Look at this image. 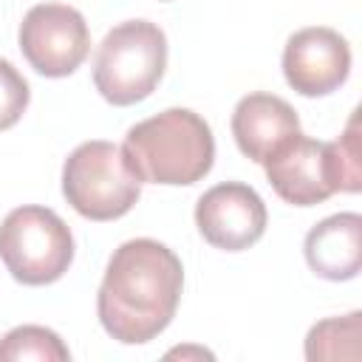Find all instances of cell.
Instances as JSON below:
<instances>
[{
  "label": "cell",
  "instance_id": "obj_6",
  "mask_svg": "<svg viewBox=\"0 0 362 362\" xmlns=\"http://www.w3.org/2000/svg\"><path fill=\"white\" fill-rule=\"evenodd\" d=\"M17 40L28 65L51 79L74 74L90 51V31L85 17L65 3L31 6L20 23Z\"/></svg>",
  "mask_w": 362,
  "mask_h": 362
},
{
  "label": "cell",
  "instance_id": "obj_9",
  "mask_svg": "<svg viewBox=\"0 0 362 362\" xmlns=\"http://www.w3.org/2000/svg\"><path fill=\"white\" fill-rule=\"evenodd\" d=\"M263 167L272 189L286 204L314 206L328 201L337 192L331 161H328V141H317L297 133L274 156H269Z\"/></svg>",
  "mask_w": 362,
  "mask_h": 362
},
{
  "label": "cell",
  "instance_id": "obj_12",
  "mask_svg": "<svg viewBox=\"0 0 362 362\" xmlns=\"http://www.w3.org/2000/svg\"><path fill=\"white\" fill-rule=\"evenodd\" d=\"M362 311H351L345 317H328L317 322L305 337V356L317 359H348L356 362L362 356Z\"/></svg>",
  "mask_w": 362,
  "mask_h": 362
},
{
  "label": "cell",
  "instance_id": "obj_13",
  "mask_svg": "<svg viewBox=\"0 0 362 362\" xmlns=\"http://www.w3.org/2000/svg\"><path fill=\"white\" fill-rule=\"evenodd\" d=\"M68 362L71 351L57 331L45 325H17L0 339V362Z\"/></svg>",
  "mask_w": 362,
  "mask_h": 362
},
{
  "label": "cell",
  "instance_id": "obj_16",
  "mask_svg": "<svg viewBox=\"0 0 362 362\" xmlns=\"http://www.w3.org/2000/svg\"><path fill=\"white\" fill-rule=\"evenodd\" d=\"M173 356H181V359H189V356H195V359H212V351H206V348H195V345H184V348H173V351H167V359H173Z\"/></svg>",
  "mask_w": 362,
  "mask_h": 362
},
{
  "label": "cell",
  "instance_id": "obj_10",
  "mask_svg": "<svg viewBox=\"0 0 362 362\" xmlns=\"http://www.w3.org/2000/svg\"><path fill=\"white\" fill-rule=\"evenodd\" d=\"M300 130L297 110L274 93H249L232 110V136L238 150L263 164Z\"/></svg>",
  "mask_w": 362,
  "mask_h": 362
},
{
  "label": "cell",
  "instance_id": "obj_3",
  "mask_svg": "<svg viewBox=\"0 0 362 362\" xmlns=\"http://www.w3.org/2000/svg\"><path fill=\"white\" fill-rule=\"evenodd\" d=\"M167 68V37L150 20H124L99 42L93 85L116 107L147 99Z\"/></svg>",
  "mask_w": 362,
  "mask_h": 362
},
{
  "label": "cell",
  "instance_id": "obj_7",
  "mask_svg": "<svg viewBox=\"0 0 362 362\" xmlns=\"http://www.w3.org/2000/svg\"><path fill=\"white\" fill-rule=\"evenodd\" d=\"M263 198L240 181L209 187L195 204V226L201 238L223 252H243L255 246L266 232Z\"/></svg>",
  "mask_w": 362,
  "mask_h": 362
},
{
  "label": "cell",
  "instance_id": "obj_14",
  "mask_svg": "<svg viewBox=\"0 0 362 362\" xmlns=\"http://www.w3.org/2000/svg\"><path fill=\"white\" fill-rule=\"evenodd\" d=\"M362 150H359V110L351 113L342 136L328 141V161L334 173L337 192H359L362 189Z\"/></svg>",
  "mask_w": 362,
  "mask_h": 362
},
{
  "label": "cell",
  "instance_id": "obj_8",
  "mask_svg": "<svg viewBox=\"0 0 362 362\" xmlns=\"http://www.w3.org/2000/svg\"><path fill=\"white\" fill-rule=\"evenodd\" d=\"M351 74L348 40L328 25H308L283 48V76L300 96H328Z\"/></svg>",
  "mask_w": 362,
  "mask_h": 362
},
{
  "label": "cell",
  "instance_id": "obj_5",
  "mask_svg": "<svg viewBox=\"0 0 362 362\" xmlns=\"http://www.w3.org/2000/svg\"><path fill=\"white\" fill-rule=\"evenodd\" d=\"M0 260L23 286L57 283L74 260V235L48 206H17L0 223Z\"/></svg>",
  "mask_w": 362,
  "mask_h": 362
},
{
  "label": "cell",
  "instance_id": "obj_2",
  "mask_svg": "<svg viewBox=\"0 0 362 362\" xmlns=\"http://www.w3.org/2000/svg\"><path fill=\"white\" fill-rule=\"evenodd\" d=\"M122 153L141 184L189 187L212 170L215 139L195 110L167 107L133 124Z\"/></svg>",
  "mask_w": 362,
  "mask_h": 362
},
{
  "label": "cell",
  "instance_id": "obj_4",
  "mask_svg": "<svg viewBox=\"0 0 362 362\" xmlns=\"http://www.w3.org/2000/svg\"><path fill=\"white\" fill-rule=\"evenodd\" d=\"M62 195L88 221H116L127 215L141 181L113 141H82L62 164Z\"/></svg>",
  "mask_w": 362,
  "mask_h": 362
},
{
  "label": "cell",
  "instance_id": "obj_1",
  "mask_svg": "<svg viewBox=\"0 0 362 362\" xmlns=\"http://www.w3.org/2000/svg\"><path fill=\"white\" fill-rule=\"evenodd\" d=\"M181 288L184 266L170 246L153 238L124 240L113 249L96 294L99 322L116 342L144 345L173 322Z\"/></svg>",
  "mask_w": 362,
  "mask_h": 362
},
{
  "label": "cell",
  "instance_id": "obj_11",
  "mask_svg": "<svg viewBox=\"0 0 362 362\" xmlns=\"http://www.w3.org/2000/svg\"><path fill=\"white\" fill-rule=\"evenodd\" d=\"M308 269L331 283L354 280L362 269V218L356 212H337L308 229L305 243Z\"/></svg>",
  "mask_w": 362,
  "mask_h": 362
},
{
  "label": "cell",
  "instance_id": "obj_15",
  "mask_svg": "<svg viewBox=\"0 0 362 362\" xmlns=\"http://www.w3.org/2000/svg\"><path fill=\"white\" fill-rule=\"evenodd\" d=\"M28 99H31V90L25 76L8 59L0 57V130H8L23 119Z\"/></svg>",
  "mask_w": 362,
  "mask_h": 362
}]
</instances>
